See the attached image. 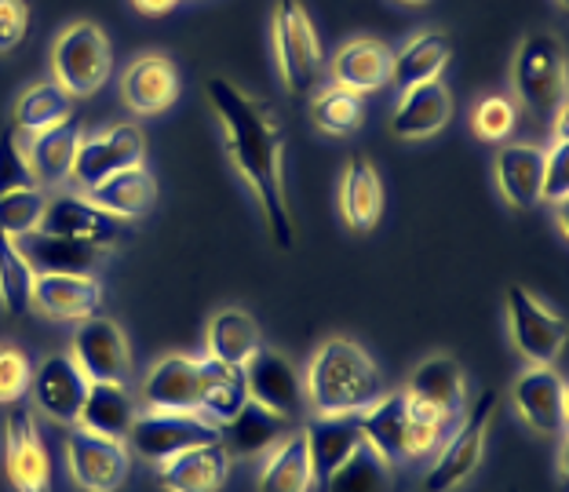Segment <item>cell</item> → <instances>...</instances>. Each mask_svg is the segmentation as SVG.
I'll use <instances>...</instances> for the list:
<instances>
[{
	"instance_id": "1",
	"label": "cell",
	"mask_w": 569,
	"mask_h": 492,
	"mask_svg": "<svg viewBox=\"0 0 569 492\" xmlns=\"http://www.w3.org/2000/svg\"><path fill=\"white\" fill-rule=\"evenodd\" d=\"M204 102L223 128V150L260 204L263 227L278 249L296 241L289 193H284V128L267 99L244 92L227 77L204 81Z\"/></svg>"
},
{
	"instance_id": "2",
	"label": "cell",
	"mask_w": 569,
	"mask_h": 492,
	"mask_svg": "<svg viewBox=\"0 0 569 492\" xmlns=\"http://www.w3.org/2000/svg\"><path fill=\"white\" fill-rule=\"evenodd\" d=\"M387 391L383 372L361 343L332 335L307 361L303 401L315 416H355Z\"/></svg>"
},
{
	"instance_id": "3",
	"label": "cell",
	"mask_w": 569,
	"mask_h": 492,
	"mask_svg": "<svg viewBox=\"0 0 569 492\" xmlns=\"http://www.w3.org/2000/svg\"><path fill=\"white\" fill-rule=\"evenodd\" d=\"M48 70L70 99H92L113 77V44L92 19H73L48 48Z\"/></svg>"
},
{
	"instance_id": "4",
	"label": "cell",
	"mask_w": 569,
	"mask_h": 492,
	"mask_svg": "<svg viewBox=\"0 0 569 492\" xmlns=\"http://www.w3.org/2000/svg\"><path fill=\"white\" fill-rule=\"evenodd\" d=\"M270 51H274V67L289 96H303L307 88L318 84L329 56L303 0H274V11H270Z\"/></svg>"
},
{
	"instance_id": "5",
	"label": "cell",
	"mask_w": 569,
	"mask_h": 492,
	"mask_svg": "<svg viewBox=\"0 0 569 492\" xmlns=\"http://www.w3.org/2000/svg\"><path fill=\"white\" fill-rule=\"evenodd\" d=\"M358 426H361L366 445L391 463V468L395 463H412V460L431 456L446 438V426H435L412 416L402 391H383L369 409L358 412Z\"/></svg>"
},
{
	"instance_id": "6",
	"label": "cell",
	"mask_w": 569,
	"mask_h": 492,
	"mask_svg": "<svg viewBox=\"0 0 569 492\" xmlns=\"http://www.w3.org/2000/svg\"><path fill=\"white\" fill-rule=\"evenodd\" d=\"M511 96L515 107L551 118L566 102V48L555 33H526L511 59Z\"/></svg>"
},
{
	"instance_id": "7",
	"label": "cell",
	"mask_w": 569,
	"mask_h": 492,
	"mask_svg": "<svg viewBox=\"0 0 569 492\" xmlns=\"http://www.w3.org/2000/svg\"><path fill=\"white\" fill-rule=\"evenodd\" d=\"M500 409V394L497 391H482L475 405L463 412V420L446 431L442 449H438L435 463L423 474V492H452L460 489L468 478L482 468L486 456V438L493 431Z\"/></svg>"
},
{
	"instance_id": "8",
	"label": "cell",
	"mask_w": 569,
	"mask_h": 492,
	"mask_svg": "<svg viewBox=\"0 0 569 492\" xmlns=\"http://www.w3.org/2000/svg\"><path fill=\"white\" fill-rule=\"evenodd\" d=\"M402 394L412 416L449 431V423L460 416L463 401H468V380H463V369L457 358L431 354L409 372V383L402 386Z\"/></svg>"
},
{
	"instance_id": "9",
	"label": "cell",
	"mask_w": 569,
	"mask_h": 492,
	"mask_svg": "<svg viewBox=\"0 0 569 492\" xmlns=\"http://www.w3.org/2000/svg\"><path fill=\"white\" fill-rule=\"evenodd\" d=\"M128 445L147 463H164L193 445L219 442V426L201 412H147L139 409L128 426Z\"/></svg>"
},
{
	"instance_id": "10",
	"label": "cell",
	"mask_w": 569,
	"mask_h": 492,
	"mask_svg": "<svg viewBox=\"0 0 569 492\" xmlns=\"http://www.w3.org/2000/svg\"><path fill=\"white\" fill-rule=\"evenodd\" d=\"M147 161V135L136 121H118L99 132H88L77 142V158L70 168L73 190H88L102 183L107 175L121 172V168H136Z\"/></svg>"
},
{
	"instance_id": "11",
	"label": "cell",
	"mask_w": 569,
	"mask_h": 492,
	"mask_svg": "<svg viewBox=\"0 0 569 492\" xmlns=\"http://www.w3.org/2000/svg\"><path fill=\"white\" fill-rule=\"evenodd\" d=\"M508 335L529 365H555L566 347V321L522 284L508 289Z\"/></svg>"
},
{
	"instance_id": "12",
	"label": "cell",
	"mask_w": 569,
	"mask_h": 492,
	"mask_svg": "<svg viewBox=\"0 0 569 492\" xmlns=\"http://www.w3.org/2000/svg\"><path fill=\"white\" fill-rule=\"evenodd\" d=\"M118 92L132 118H161L183 96V77L168 51H139L121 70Z\"/></svg>"
},
{
	"instance_id": "13",
	"label": "cell",
	"mask_w": 569,
	"mask_h": 492,
	"mask_svg": "<svg viewBox=\"0 0 569 492\" xmlns=\"http://www.w3.org/2000/svg\"><path fill=\"white\" fill-rule=\"evenodd\" d=\"M4 471L16 492H56L41 423H37V412L26 409L22 401L11 405L4 420Z\"/></svg>"
},
{
	"instance_id": "14",
	"label": "cell",
	"mask_w": 569,
	"mask_h": 492,
	"mask_svg": "<svg viewBox=\"0 0 569 492\" xmlns=\"http://www.w3.org/2000/svg\"><path fill=\"white\" fill-rule=\"evenodd\" d=\"M67 468L77 489L84 492H118L128 478V442L102 438L73 426L67 438Z\"/></svg>"
},
{
	"instance_id": "15",
	"label": "cell",
	"mask_w": 569,
	"mask_h": 492,
	"mask_svg": "<svg viewBox=\"0 0 569 492\" xmlns=\"http://www.w3.org/2000/svg\"><path fill=\"white\" fill-rule=\"evenodd\" d=\"M511 405L519 420L537 431L540 438H562L566 434V383L555 372V365H526L511 380Z\"/></svg>"
},
{
	"instance_id": "16",
	"label": "cell",
	"mask_w": 569,
	"mask_h": 492,
	"mask_svg": "<svg viewBox=\"0 0 569 492\" xmlns=\"http://www.w3.org/2000/svg\"><path fill=\"white\" fill-rule=\"evenodd\" d=\"M88 386H92V380H88L84 369L70 354H51L41 365H33V383H30L33 405L59 426H77Z\"/></svg>"
},
{
	"instance_id": "17",
	"label": "cell",
	"mask_w": 569,
	"mask_h": 492,
	"mask_svg": "<svg viewBox=\"0 0 569 492\" xmlns=\"http://www.w3.org/2000/svg\"><path fill=\"white\" fill-rule=\"evenodd\" d=\"M41 230L44 234H62V238L99 244V249H113V244L124 238V219L102 212L99 204L88 201L81 190H73V193H56V198H48Z\"/></svg>"
},
{
	"instance_id": "18",
	"label": "cell",
	"mask_w": 569,
	"mask_h": 492,
	"mask_svg": "<svg viewBox=\"0 0 569 492\" xmlns=\"http://www.w3.org/2000/svg\"><path fill=\"white\" fill-rule=\"evenodd\" d=\"M70 358L84 369L88 380L124 383L128 372H132V351H128L121 325L102 314L77 325L70 340Z\"/></svg>"
},
{
	"instance_id": "19",
	"label": "cell",
	"mask_w": 569,
	"mask_h": 492,
	"mask_svg": "<svg viewBox=\"0 0 569 492\" xmlns=\"http://www.w3.org/2000/svg\"><path fill=\"white\" fill-rule=\"evenodd\" d=\"M201 394V358L190 354H168L153 361L150 372L142 375L136 405L147 412H198Z\"/></svg>"
},
{
	"instance_id": "20",
	"label": "cell",
	"mask_w": 569,
	"mask_h": 492,
	"mask_svg": "<svg viewBox=\"0 0 569 492\" xmlns=\"http://www.w3.org/2000/svg\"><path fill=\"white\" fill-rule=\"evenodd\" d=\"M107 289L96 274H37L33 307L48 321H92L102 314Z\"/></svg>"
},
{
	"instance_id": "21",
	"label": "cell",
	"mask_w": 569,
	"mask_h": 492,
	"mask_svg": "<svg viewBox=\"0 0 569 492\" xmlns=\"http://www.w3.org/2000/svg\"><path fill=\"white\" fill-rule=\"evenodd\" d=\"M244 386H249L252 401L289 420L303 409V375L274 347H260L244 361Z\"/></svg>"
},
{
	"instance_id": "22",
	"label": "cell",
	"mask_w": 569,
	"mask_h": 492,
	"mask_svg": "<svg viewBox=\"0 0 569 492\" xmlns=\"http://www.w3.org/2000/svg\"><path fill=\"white\" fill-rule=\"evenodd\" d=\"M391 59L395 51L380 37H355V41L336 48L326 70L332 84L351 88L358 96H377L383 88H391Z\"/></svg>"
},
{
	"instance_id": "23",
	"label": "cell",
	"mask_w": 569,
	"mask_h": 492,
	"mask_svg": "<svg viewBox=\"0 0 569 492\" xmlns=\"http://www.w3.org/2000/svg\"><path fill=\"white\" fill-rule=\"evenodd\" d=\"M452 92L446 81H431L420 88H409V92H398L395 113H391V132L402 142H423L435 139L438 132H446L452 121Z\"/></svg>"
},
{
	"instance_id": "24",
	"label": "cell",
	"mask_w": 569,
	"mask_h": 492,
	"mask_svg": "<svg viewBox=\"0 0 569 492\" xmlns=\"http://www.w3.org/2000/svg\"><path fill=\"white\" fill-rule=\"evenodd\" d=\"M493 175L500 198L515 212H529L540 204V187H545V147L537 142H500L493 158Z\"/></svg>"
},
{
	"instance_id": "25",
	"label": "cell",
	"mask_w": 569,
	"mask_h": 492,
	"mask_svg": "<svg viewBox=\"0 0 569 492\" xmlns=\"http://www.w3.org/2000/svg\"><path fill=\"white\" fill-rule=\"evenodd\" d=\"M230 452L223 442L193 445L179 456L158 463V485L164 492H219L230 474Z\"/></svg>"
},
{
	"instance_id": "26",
	"label": "cell",
	"mask_w": 569,
	"mask_h": 492,
	"mask_svg": "<svg viewBox=\"0 0 569 492\" xmlns=\"http://www.w3.org/2000/svg\"><path fill=\"white\" fill-rule=\"evenodd\" d=\"M340 215L355 234H372L383 219V179L377 164L355 153L340 175Z\"/></svg>"
},
{
	"instance_id": "27",
	"label": "cell",
	"mask_w": 569,
	"mask_h": 492,
	"mask_svg": "<svg viewBox=\"0 0 569 492\" xmlns=\"http://www.w3.org/2000/svg\"><path fill=\"white\" fill-rule=\"evenodd\" d=\"M19 244L37 274H96L110 255V249H99V244L62 238V234H44V230H33V234L19 238Z\"/></svg>"
},
{
	"instance_id": "28",
	"label": "cell",
	"mask_w": 569,
	"mask_h": 492,
	"mask_svg": "<svg viewBox=\"0 0 569 492\" xmlns=\"http://www.w3.org/2000/svg\"><path fill=\"white\" fill-rule=\"evenodd\" d=\"M452 59V41L442 30H417L391 59V84L398 92L442 81Z\"/></svg>"
},
{
	"instance_id": "29",
	"label": "cell",
	"mask_w": 569,
	"mask_h": 492,
	"mask_svg": "<svg viewBox=\"0 0 569 492\" xmlns=\"http://www.w3.org/2000/svg\"><path fill=\"white\" fill-rule=\"evenodd\" d=\"M81 135H84V128L70 118V121H62L56 128H44V132L22 139L26 161H30V172L37 179V187L56 190L62 183H70V168H73L77 142H81Z\"/></svg>"
},
{
	"instance_id": "30",
	"label": "cell",
	"mask_w": 569,
	"mask_h": 492,
	"mask_svg": "<svg viewBox=\"0 0 569 492\" xmlns=\"http://www.w3.org/2000/svg\"><path fill=\"white\" fill-rule=\"evenodd\" d=\"M81 193L92 204H99L102 212L132 223V219L153 212V204H158V179L147 172V164H136V168H121V172L107 175L102 183L88 187Z\"/></svg>"
},
{
	"instance_id": "31",
	"label": "cell",
	"mask_w": 569,
	"mask_h": 492,
	"mask_svg": "<svg viewBox=\"0 0 569 492\" xmlns=\"http://www.w3.org/2000/svg\"><path fill=\"white\" fill-rule=\"evenodd\" d=\"M260 347H263V335L249 310L223 307L209 318V329H204V358L219 361V365L244 369V361L260 351Z\"/></svg>"
},
{
	"instance_id": "32",
	"label": "cell",
	"mask_w": 569,
	"mask_h": 492,
	"mask_svg": "<svg viewBox=\"0 0 569 492\" xmlns=\"http://www.w3.org/2000/svg\"><path fill=\"white\" fill-rule=\"evenodd\" d=\"M292 431L289 416L263 409L260 401H244L234 420L219 426V442L227 445L230 456H260L270 445H278L284 434Z\"/></svg>"
},
{
	"instance_id": "33",
	"label": "cell",
	"mask_w": 569,
	"mask_h": 492,
	"mask_svg": "<svg viewBox=\"0 0 569 492\" xmlns=\"http://www.w3.org/2000/svg\"><path fill=\"white\" fill-rule=\"evenodd\" d=\"M315 489V468H310L307 434L289 431L278 445L267 449V460L256 478V492H310Z\"/></svg>"
},
{
	"instance_id": "34",
	"label": "cell",
	"mask_w": 569,
	"mask_h": 492,
	"mask_svg": "<svg viewBox=\"0 0 569 492\" xmlns=\"http://www.w3.org/2000/svg\"><path fill=\"white\" fill-rule=\"evenodd\" d=\"M303 434H307L310 468H315V482H321L332 468H340V463L366 442L358 426V412L355 416H315L303 426Z\"/></svg>"
},
{
	"instance_id": "35",
	"label": "cell",
	"mask_w": 569,
	"mask_h": 492,
	"mask_svg": "<svg viewBox=\"0 0 569 492\" xmlns=\"http://www.w3.org/2000/svg\"><path fill=\"white\" fill-rule=\"evenodd\" d=\"M73 102L62 88L51 81H30L16 99V110H11V128L19 132V139H30L44 128H56L62 121L73 118Z\"/></svg>"
},
{
	"instance_id": "36",
	"label": "cell",
	"mask_w": 569,
	"mask_h": 492,
	"mask_svg": "<svg viewBox=\"0 0 569 492\" xmlns=\"http://www.w3.org/2000/svg\"><path fill=\"white\" fill-rule=\"evenodd\" d=\"M136 412L139 405H136V398L128 394L124 383L92 380L77 426H84V431L102 434V438H128V426H132Z\"/></svg>"
},
{
	"instance_id": "37",
	"label": "cell",
	"mask_w": 569,
	"mask_h": 492,
	"mask_svg": "<svg viewBox=\"0 0 569 492\" xmlns=\"http://www.w3.org/2000/svg\"><path fill=\"white\" fill-rule=\"evenodd\" d=\"M249 401V386H244V369L219 365V361L201 354V394H198V412L216 426L238 416V409Z\"/></svg>"
},
{
	"instance_id": "38",
	"label": "cell",
	"mask_w": 569,
	"mask_h": 492,
	"mask_svg": "<svg viewBox=\"0 0 569 492\" xmlns=\"http://www.w3.org/2000/svg\"><path fill=\"white\" fill-rule=\"evenodd\" d=\"M307 113H310V124H315L321 135L347 139L361 132V124H366V96L329 81L326 88H315Z\"/></svg>"
},
{
	"instance_id": "39",
	"label": "cell",
	"mask_w": 569,
	"mask_h": 492,
	"mask_svg": "<svg viewBox=\"0 0 569 492\" xmlns=\"http://www.w3.org/2000/svg\"><path fill=\"white\" fill-rule=\"evenodd\" d=\"M387 485H391V463L377 456L366 442L340 468H332L321 478V489L326 492H387Z\"/></svg>"
},
{
	"instance_id": "40",
	"label": "cell",
	"mask_w": 569,
	"mask_h": 492,
	"mask_svg": "<svg viewBox=\"0 0 569 492\" xmlns=\"http://www.w3.org/2000/svg\"><path fill=\"white\" fill-rule=\"evenodd\" d=\"M33 281H37V270L30 259H26L22 244L16 238L0 234V307L16 318L30 314Z\"/></svg>"
},
{
	"instance_id": "41",
	"label": "cell",
	"mask_w": 569,
	"mask_h": 492,
	"mask_svg": "<svg viewBox=\"0 0 569 492\" xmlns=\"http://www.w3.org/2000/svg\"><path fill=\"white\" fill-rule=\"evenodd\" d=\"M551 118H555V132H551V142L545 147V187H540V201L566 204V198H569V135H566L569 102H562Z\"/></svg>"
},
{
	"instance_id": "42",
	"label": "cell",
	"mask_w": 569,
	"mask_h": 492,
	"mask_svg": "<svg viewBox=\"0 0 569 492\" xmlns=\"http://www.w3.org/2000/svg\"><path fill=\"white\" fill-rule=\"evenodd\" d=\"M468 124H471V135L478 142H508L515 124H519V107H515L511 96H500V92H489L482 99H475V107L468 113Z\"/></svg>"
},
{
	"instance_id": "43",
	"label": "cell",
	"mask_w": 569,
	"mask_h": 492,
	"mask_svg": "<svg viewBox=\"0 0 569 492\" xmlns=\"http://www.w3.org/2000/svg\"><path fill=\"white\" fill-rule=\"evenodd\" d=\"M44 204H48V193L41 187L0 193V234L19 241L26 234H33V230H41Z\"/></svg>"
},
{
	"instance_id": "44",
	"label": "cell",
	"mask_w": 569,
	"mask_h": 492,
	"mask_svg": "<svg viewBox=\"0 0 569 492\" xmlns=\"http://www.w3.org/2000/svg\"><path fill=\"white\" fill-rule=\"evenodd\" d=\"M33 358L19 343H0V405H19L30 394Z\"/></svg>"
},
{
	"instance_id": "45",
	"label": "cell",
	"mask_w": 569,
	"mask_h": 492,
	"mask_svg": "<svg viewBox=\"0 0 569 492\" xmlns=\"http://www.w3.org/2000/svg\"><path fill=\"white\" fill-rule=\"evenodd\" d=\"M26 187H37V179L30 172V161H26L19 132L16 128H4L0 132V193L26 190Z\"/></svg>"
},
{
	"instance_id": "46",
	"label": "cell",
	"mask_w": 569,
	"mask_h": 492,
	"mask_svg": "<svg viewBox=\"0 0 569 492\" xmlns=\"http://www.w3.org/2000/svg\"><path fill=\"white\" fill-rule=\"evenodd\" d=\"M33 30L30 0H0V56H11Z\"/></svg>"
},
{
	"instance_id": "47",
	"label": "cell",
	"mask_w": 569,
	"mask_h": 492,
	"mask_svg": "<svg viewBox=\"0 0 569 492\" xmlns=\"http://www.w3.org/2000/svg\"><path fill=\"white\" fill-rule=\"evenodd\" d=\"M179 4H183V0H132V8L139 11V16H147V19L172 16Z\"/></svg>"
},
{
	"instance_id": "48",
	"label": "cell",
	"mask_w": 569,
	"mask_h": 492,
	"mask_svg": "<svg viewBox=\"0 0 569 492\" xmlns=\"http://www.w3.org/2000/svg\"><path fill=\"white\" fill-rule=\"evenodd\" d=\"M398 4H409V8H420V4H431V0H398Z\"/></svg>"
},
{
	"instance_id": "49",
	"label": "cell",
	"mask_w": 569,
	"mask_h": 492,
	"mask_svg": "<svg viewBox=\"0 0 569 492\" xmlns=\"http://www.w3.org/2000/svg\"><path fill=\"white\" fill-rule=\"evenodd\" d=\"M555 4H559V8H566V4H569V0H555Z\"/></svg>"
}]
</instances>
